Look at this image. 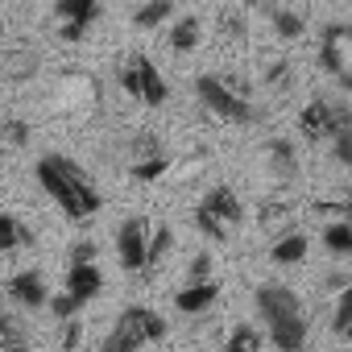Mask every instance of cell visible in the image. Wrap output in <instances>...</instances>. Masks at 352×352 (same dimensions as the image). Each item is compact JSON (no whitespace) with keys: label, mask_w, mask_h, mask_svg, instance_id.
Instances as JSON below:
<instances>
[{"label":"cell","mask_w":352,"mask_h":352,"mask_svg":"<svg viewBox=\"0 0 352 352\" xmlns=\"http://www.w3.org/2000/svg\"><path fill=\"white\" fill-rule=\"evenodd\" d=\"M34 174H38V187H42V191L63 208V216L75 220V224L91 220V216L104 208V195H100L96 179H91V174H87L75 157H67V153H42L38 166H34Z\"/></svg>","instance_id":"1"},{"label":"cell","mask_w":352,"mask_h":352,"mask_svg":"<svg viewBox=\"0 0 352 352\" xmlns=\"http://www.w3.org/2000/svg\"><path fill=\"white\" fill-rule=\"evenodd\" d=\"M253 311L265 323V336L278 352H302L307 348V307L290 286H282V282L257 286L253 290Z\"/></svg>","instance_id":"2"},{"label":"cell","mask_w":352,"mask_h":352,"mask_svg":"<svg viewBox=\"0 0 352 352\" xmlns=\"http://www.w3.org/2000/svg\"><path fill=\"white\" fill-rule=\"evenodd\" d=\"M195 96L212 116H220L228 124H253L261 116L257 104H253V87L236 75H212L208 71V75L195 79Z\"/></svg>","instance_id":"3"},{"label":"cell","mask_w":352,"mask_h":352,"mask_svg":"<svg viewBox=\"0 0 352 352\" xmlns=\"http://www.w3.org/2000/svg\"><path fill=\"white\" fill-rule=\"evenodd\" d=\"M157 340H166V319L153 307H124L108 327L100 352H141L145 344H157Z\"/></svg>","instance_id":"4"},{"label":"cell","mask_w":352,"mask_h":352,"mask_svg":"<svg viewBox=\"0 0 352 352\" xmlns=\"http://www.w3.org/2000/svg\"><path fill=\"white\" fill-rule=\"evenodd\" d=\"M241 220H245V204H241V195H236L228 183L208 187V195H204L199 208H195V228H199L208 241H216V245H224V241L241 228Z\"/></svg>","instance_id":"5"},{"label":"cell","mask_w":352,"mask_h":352,"mask_svg":"<svg viewBox=\"0 0 352 352\" xmlns=\"http://www.w3.org/2000/svg\"><path fill=\"white\" fill-rule=\"evenodd\" d=\"M116 79H120L124 96H133V100H137V104H145V108H162V104L170 100L166 75H162V71L153 67V58H149V54H141V50H129V54H124V63H120Z\"/></svg>","instance_id":"6"},{"label":"cell","mask_w":352,"mask_h":352,"mask_svg":"<svg viewBox=\"0 0 352 352\" xmlns=\"http://www.w3.org/2000/svg\"><path fill=\"white\" fill-rule=\"evenodd\" d=\"M319 67L352 91V21H327L319 30Z\"/></svg>","instance_id":"7"},{"label":"cell","mask_w":352,"mask_h":352,"mask_svg":"<svg viewBox=\"0 0 352 352\" xmlns=\"http://www.w3.org/2000/svg\"><path fill=\"white\" fill-rule=\"evenodd\" d=\"M145 249H149V220H145V216H129V220L116 228V257H120V270L145 274Z\"/></svg>","instance_id":"8"},{"label":"cell","mask_w":352,"mask_h":352,"mask_svg":"<svg viewBox=\"0 0 352 352\" xmlns=\"http://www.w3.org/2000/svg\"><path fill=\"white\" fill-rule=\"evenodd\" d=\"M100 0H54V17H58V38L63 42H83L87 30L100 21Z\"/></svg>","instance_id":"9"},{"label":"cell","mask_w":352,"mask_h":352,"mask_svg":"<svg viewBox=\"0 0 352 352\" xmlns=\"http://www.w3.org/2000/svg\"><path fill=\"white\" fill-rule=\"evenodd\" d=\"M352 108H344V104H331V100H311L302 112H298V133L307 137V141H327L336 129H340V120L348 116Z\"/></svg>","instance_id":"10"},{"label":"cell","mask_w":352,"mask_h":352,"mask_svg":"<svg viewBox=\"0 0 352 352\" xmlns=\"http://www.w3.org/2000/svg\"><path fill=\"white\" fill-rule=\"evenodd\" d=\"M253 9L265 13V21L274 25V34H278L282 42H294V38L307 34V17L294 13V9H286V5H278V0H253Z\"/></svg>","instance_id":"11"},{"label":"cell","mask_w":352,"mask_h":352,"mask_svg":"<svg viewBox=\"0 0 352 352\" xmlns=\"http://www.w3.org/2000/svg\"><path fill=\"white\" fill-rule=\"evenodd\" d=\"M9 298H13L17 307H30V311L46 307V298H50L46 278H42L38 270H21V274H13V278H9Z\"/></svg>","instance_id":"12"},{"label":"cell","mask_w":352,"mask_h":352,"mask_svg":"<svg viewBox=\"0 0 352 352\" xmlns=\"http://www.w3.org/2000/svg\"><path fill=\"white\" fill-rule=\"evenodd\" d=\"M63 290H67L79 307H83V302H91V298L104 290V274H100V265H96V261H87V265H71V270H67V286H63Z\"/></svg>","instance_id":"13"},{"label":"cell","mask_w":352,"mask_h":352,"mask_svg":"<svg viewBox=\"0 0 352 352\" xmlns=\"http://www.w3.org/2000/svg\"><path fill=\"white\" fill-rule=\"evenodd\" d=\"M216 298H220V282L208 278V282H187L179 294H174V307L183 315H204L208 307H216Z\"/></svg>","instance_id":"14"},{"label":"cell","mask_w":352,"mask_h":352,"mask_svg":"<svg viewBox=\"0 0 352 352\" xmlns=\"http://www.w3.org/2000/svg\"><path fill=\"white\" fill-rule=\"evenodd\" d=\"M307 249H311L307 232L290 228V232H282V236L270 245V261H274V265H302V261H307Z\"/></svg>","instance_id":"15"},{"label":"cell","mask_w":352,"mask_h":352,"mask_svg":"<svg viewBox=\"0 0 352 352\" xmlns=\"http://www.w3.org/2000/svg\"><path fill=\"white\" fill-rule=\"evenodd\" d=\"M265 162H270V170L278 174V179H294L298 174V153H294V145L286 141V137H274V141H265Z\"/></svg>","instance_id":"16"},{"label":"cell","mask_w":352,"mask_h":352,"mask_svg":"<svg viewBox=\"0 0 352 352\" xmlns=\"http://www.w3.org/2000/svg\"><path fill=\"white\" fill-rule=\"evenodd\" d=\"M199 42H204V25H199V17H179V21L170 25V50L191 54V50H199Z\"/></svg>","instance_id":"17"},{"label":"cell","mask_w":352,"mask_h":352,"mask_svg":"<svg viewBox=\"0 0 352 352\" xmlns=\"http://www.w3.org/2000/svg\"><path fill=\"white\" fill-rule=\"evenodd\" d=\"M174 249V228L170 224H149V249H145V270H157Z\"/></svg>","instance_id":"18"},{"label":"cell","mask_w":352,"mask_h":352,"mask_svg":"<svg viewBox=\"0 0 352 352\" xmlns=\"http://www.w3.org/2000/svg\"><path fill=\"white\" fill-rule=\"evenodd\" d=\"M174 17V0H145V5L133 13V25L137 30H157Z\"/></svg>","instance_id":"19"},{"label":"cell","mask_w":352,"mask_h":352,"mask_svg":"<svg viewBox=\"0 0 352 352\" xmlns=\"http://www.w3.org/2000/svg\"><path fill=\"white\" fill-rule=\"evenodd\" d=\"M323 249H327L331 257H352V228H348L344 220H331V224L323 228Z\"/></svg>","instance_id":"20"},{"label":"cell","mask_w":352,"mask_h":352,"mask_svg":"<svg viewBox=\"0 0 352 352\" xmlns=\"http://www.w3.org/2000/svg\"><path fill=\"white\" fill-rule=\"evenodd\" d=\"M327 141H331V157H336L344 170H352V112L340 120V129H336Z\"/></svg>","instance_id":"21"},{"label":"cell","mask_w":352,"mask_h":352,"mask_svg":"<svg viewBox=\"0 0 352 352\" xmlns=\"http://www.w3.org/2000/svg\"><path fill=\"white\" fill-rule=\"evenodd\" d=\"M166 170H170V157H166V153H149V157H137L129 174H133L137 183H157Z\"/></svg>","instance_id":"22"},{"label":"cell","mask_w":352,"mask_h":352,"mask_svg":"<svg viewBox=\"0 0 352 352\" xmlns=\"http://www.w3.org/2000/svg\"><path fill=\"white\" fill-rule=\"evenodd\" d=\"M261 348V331L253 323H236L224 340V352H257Z\"/></svg>","instance_id":"23"},{"label":"cell","mask_w":352,"mask_h":352,"mask_svg":"<svg viewBox=\"0 0 352 352\" xmlns=\"http://www.w3.org/2000/svg\"><path fill=\"white\" fill-rule=\"evenodd\" d=\"M17 245H30L25 224H21L17 216H9V212H0V253H9V249H17Z\"/></svg>","instance_id":"24"},{"label":"cell","mask_w":352,"mask_h":352,"mask_svg":"<svg viewBox=\"0 0 352 352\" xmlns=\"http://www.w3.org/2000/svg\"><path fill=\"white\" fill-rule=\"evenodd\" d=\"M0 348H5V352L25 348V327H21L9 311H0Z\"/></svg>","instance_id":"25"},{"label":"cell","mask_w":352,"mask_h":352,"mask_svg":"<svg viewBox=\"0 0 352 352\" xmlns=\"http://www.w3.org/2000/svg\"><path fill=\"white\" fill-rule=\"evenodd\" d=\"M0 145H9V149L30 145V124L17 120V116H5V120H0Z\"/></svg>","instance_id":"26"},{"label":"cell","mask_w":352,"mask_h":352,"mask_svg":"<svg viewBox=\"0 0 352 352\" xmlns=\"http://www.w3.org/2000/svg\"><path fill=\"white\" fill-rule=\"evenodd\" d=\"M348 327H352V282L340 290V302H336V315H331V331L344 340L348 336Z\"/></svg>","instance_id":"27"},{"label":"cell","mask_w":352,"mask_h":352,"mask_svg":"<svg viewBox=\"0 0 352 352\" xmlns=\"http://www.w3.org/2000/svg\"><path fill=\"white\" fill-rule=\"evenodd\" d=\"M290 212H294V204H290V199H265V204H261V212H257V224H261V228H270V224L286 220Z\"/></svg>","instance_id":"28"},{"label":"cell","mask_w":352,"mask_h":352,"mask_svg":"<svg viewBox=\"0 0 352 352\" xmlns=\"http://www.w3.org/2000/svg\"><path fill=\"white\" fill-rule=\"evenodd\" d=\"M220 34H224L228 42H236V46H245V42H249V25H245V17H241V13H224V17H220Z\"/></svg>","instance_id":"29"},{"label":"cell","mask_w":352,"mask_h":352,"mask_svg":"<svg viewBox=\"0 0 352 352\" xmlns=\"http://www.w3.org/2000/svg\"><path fill=\"white\" fill-rule=\"evenodd\" d=\"M46 302H50V315H54V319H63V323H67V319H75V315L83 311V307H79V302H75V298H71L67 290H58V294H50Z\"/></svg>","instance_id":"30"},{"label":"cell","mask_w":352,"mask_h":352,"mask_svg":"<svg viewBox=\"0 0 352 352\" xmlns=\"http://www.w3.org/2000/svg\"><path fill=\"white\" fill-rule=\"evenodd\" d=\"M265 87H274V91H286L290 87V63L286 58H278V63L265 67Z\"/></svg>","instance_id":"31"},{"label":"cell","mask_w":352,"mask_h":352,"mask_svg":"<svg viewBox=\"0 0 352 352\" xmlns=\"http://www.w3.org/2000/svg\"><path fill=\"white\" fill-rule=\"evenodd\" d=\"M315 212H323V216H336V220H344V224L352 228V199H331V204H315Z\"/></svg>","instance_id":"32"},{"label":"cell","mask_w":352,"mask_h":352,"mask_svg":"<svg viewBox=\"0 0 352 352\" xmlns=\"http://www.w3.org/2000/svg\"><path fill=\"white\" fill-rule=\"evenodd\" d=\"M187 278H191V282H208V278H212V257H208V253L191 257V265H187Z\"/></svg>","instance_id":"33"},{"label":"cell","mask_w":352,"mask_h":352,"mask_svg":"<svg viewBox=\"0 0 352 352\" xmlns=\"http://www.w3.org/2000/svg\"><path fill=\"white\" fill-rule=\"evenodd\" d=\"M79 340H83V323L79 319H67V327H63V352H75Z\"/></svg>","instance_id":"34"},{"label":"cell","mask_w":352,"mask_h":352,"mask_svg":"<svg viewBox=\"0 0 352 352\" xmlns=\"http://www.w3.org/2000/svg\"><path fill=\"white\" fill-rule=\"evenodd\" d=\"M87 261H96V245L91 241H75L71 245V265H87Z\"/></svg>","instance_id":"35"},{"label":"cell","mask_w":352,"mask_h":352,"mask_svg":"<svg viewBox=\"0 0 352 352\" xmlns=\"http://www.w3.org/2000/svg\"><path fill=\"white\" fill-rule=\"evenodd\" d=\"M348 286V278L344 274H336V278H327V290H344Z\"/></svg>","instance_id":"36"},{"label":"cell","mask_w":352,"mask_h":352,"mask_svg":"<svg viewBox=\"0 0 352 352\" xmlns=\"http://www.w3.org/2000/svg\"><path fill=\"white\" fill-rule=\"evenodd\" d=\"M17 352H34V348H30V344H25V348H17Z\"/></svg>","instance_id":"37"},{"label":"cell","mask_w":352,"mask_h":352,"mask_svg":"<svg viewBox=\"0 0 352 352\" xmlns=\"http://www.w3.org/2000/svg\"><path fill=\"white\" fill-rule=\"evenodd\" d=\"M0 71H5V58H0Z\"/></svg>","instance_id":"38"}]
</instances>
